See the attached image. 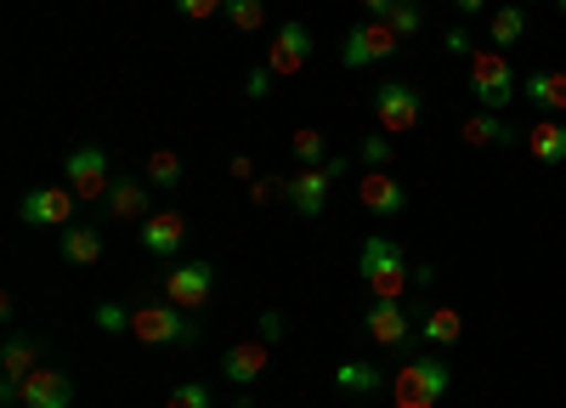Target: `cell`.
<instances>
[{
    "label": "cell",
    "instance_id": "1",
    "mask_svg": "<svg viewBox=\"0 0 566 408\" xmlns=\"http://www.w3.org/2000/svg\"><path fill=\"white\" fill-rule=\"evenodd\" d=\"M357 279L368 284L374 301H402L408 284H413V266H408V255H402L397 239L368 233V239H363V255H357Z\"/></svg>",
    "mask_w": 566,
    "mask_h": 408
},
{
    "label": "cell",
    "instance_id": "2",
    "mask_svg": "<svg viewBox=\"0 0 566 408\" xmlns=\"http://www.w3.org/2000/svg\"><path fill=\"white\" fill-rule=\"evenodd\" d=\"M130 335L142 346H193L205 329H199V317L181 312L176 301H142V306H130Z\"/></svg>",
    "mask_w": 566,
    "mask_h": 408
},
{
    "label": "cell",
    "instance_id": "3",
    "mask_svg": "<svg viewBox=\"0 0 566 408\" xmlns=\"http://www.w3.org/2000/svg\"><path fill=\"white\" fill-rule=\"evenodd\" d=\"M448 386H453V375H448L442 352H419V357H408L397 369L391 397H397V408H437L448 397Z\"/></svg>",
    "mask_w": 566,
    "mask_h": 408
},
{
    "label": "cell",
    "instance_id": "4",
    "mask_svg": "<svg viewBox=\"0 0 566 408\" xmlns=\"http://www.w3.org/2000/svg\"><path fill=\"white\" fill-rule=\"evenodd\" d=\"M515 91H522V80H515L510 57L493 52V45H482V52L470 57V97H476V108L504 114V108L515 103Z\"/></svg>",
    "mask_w": 566,
    "mask_h": 408
},
{
    "label": "cell",
    "instance_id": "5",
    "mask_svg": "<svg viewBox=\"0 0 566 408\" xmlns=\"http://www.w3.org/2000/svg\"><path fill=\"white\" fill-rule=\"evenodd\" d=\"M63 181L80 193V205H97V199H108V188H114V165H108V154H103L97 143H80V148L63 159Z\"/></svg>",
    "mask_w": 566,
    "mask_h": 408
},
{
    "label": "cell",
    "instance_id": "6",
    "mask_svg": "<svg viewBox=\"0 0 566 408\" xmlns=\"http://www.w3.org/2000/svg\"><path fill=\"white\" fill-rule=\"evenodd\" d=\"M424 103H419V91L408 80H380L374 85V125H380L386 136H408L419 125Z\"/></svg>",
    "mask_w": 566,
    "mask_h": 408
},
{
    "label": "cell",
    "instance_id": "7",
    "mask_svg": "<svg viewBox=\"0 0 566 408\" xmlns=\"http://www.w3.org/2000/svg\"><path fill=\"white\" fill-rule=\"evenodd\" d=\"M216 295V266L199 261V255H187V261H170L165 272V301H176L181 312H205Z\"/></svg>",
    "mask_w": 566,
    "mask_h": 408
},
{
    "label": "cell",
    "instance_id": "8",
    "mask_svg": "<svg viewBox=\"0 0 566 408\" xmlns=\"http://www.w3.org/2000/svg\"><path fill=\"white\" fill-rule=\"evenodd\" d=\"M397 45H402V34H397L386 18H368V23H357V29L346 34L340 63H346V69H374V63L397 57Z\"/></svg>",
    "mask_w": 566,
    "mask_h": 408
},
{
    "label": "cell",
    "instance_id": "9",
    "mask_svg": "<svg viewBox=\"0 0 566 408\" xmlns=\"http://www.w3.org/2000/svg\"><path fill=\"white\" fill-rule=\"evenodd\" d=\"M74 210H80V193L69 181H57V188H29L18 205V221L23 227H74Z\"/></svg>",
    "mask_w": 566,
    "mask_h": 408
},
{
    "label": "cell",
    "instance_id": "10",
    "mask_svg": "<svg viewBox=\"0 0 566 408\" xmlns=\"http://www.w3.org/2000/svg\"><path fill=\"white\" fill-rule=\"evenodd\" d=\"M40 341L34 335H12L0 346V402H23V380L40 369Z\"/></svg>",
    "mask_w": 566,
    "mask_h": 408
},
{
    "label": "cell",
    "instance_id": "11",
    "mask_svg": "<svg viewBox=\"0 0 566 408\" xmlns=\"http://www.w3.org/2000/svg\"><path fill=\"white\" fill-rule=\"evenodd\" d=\"M363 335H368L374 346L397 352V346L413 341V317L402 312V301H368V312H363Z\"/></svg>",
    "mask_w": 566,
    "mask_h": 408
},
{
    "label": "cell",
    "instance_id": "12",
    "mask_svg": "<svg viewBox=\"0 0 566 408\" xmlns=\"http://www.w3.org/2000/svg\"><path fill=\"white\" fill-rule=\"evenodd\" d=\"M306 57H312V29H306V23H277L272 52H266V69H272L277 80H290V74L306 69Z\"/></svg>",
    "mask_w": 566,
    "mask_h": 408
},
{
    "label": "cell",
    "instance_id": "13",
    "mask_svg": "<svg viewBox=\"0 0 566 408\" xmlns=\"http://www.w3.org/2000/svg\"><path fill=\"white\" fill-rule=\"evenodd\" d=\"M357 199H363L368 216H402V210H408V188H402L391 170H363Z\"/></svg>",
    "mask_w": 566,
    "mask_h": 408
},
{
    "label": "cell",
    "instance_id": "14",
    "mask_svg": "<svg viewBox=\"0 0 566 408\" xmlns=\"http://www.w3.org/2000/svg\"><path fill=\"white\" fill-rule=\"evenodd\" d=\"M74 402V380L57 363H40V369L23 380V408H69Z\"/></svg>",
    "mask_w": 566,
    "mask_h": 408
},
{
    "label": "cell",
    "instance_id": "15",
    "mask_svg": "<svg viewBox=\"0 0 566 408\" xmlns=\"http://www.w3.org/2000/svg\"><path fill=\"white\" fill-rule=\"evenodd\" d=\"M328 188H335V176H328L323 165H301V170L290 176V205H295L306 221H317V216L328 210Z\"/></svg>",
    "mask_w": 566,
    "mask_h": 408
},
{
    "label": "cell",
    "instance_id": "16",
    "mask_svg": "<svg viewBox=\"0 0 566 408\" xmlns=\"http://www.w3.org/2000/svg\"><path fill=\"white\" fill-rule=\"evenodd\" d=\"M142 250L148 255H176V250H187V216L181 210H154L148 221H142Z\"/></svg>",
    "mask_w": 566,
    "mask_h": 408
},
{
    "label": "cell",
    "instance_id": "17",
    "mask_svg": "<svg viewBox=\"0 0 566 408\" xmlns=\"http://www.w3.org/2000/svg\"><path fill=\"white\" fill-rule=\"evenodd\" d=\"M103 216H108V221H148V216H154V193L142 188L136 176H114V188H108V199H103Z\"/></svg>",
    "mask_w": 566,
    "mask_h": 408
},
{
    "label": "cell",
    "instance_id": "18",
    "mask_svg": "<svg viewBox=\"0 0 566 408\" xmlns=\"http://www.w3.org/2000/svg\"><path fill=\"white\" fill-rule=\"evenodd\" d=\"M266 363H272V346H266V341H239V346H227L221 375H227L232 386H255V380L266 375Z\"/></svg>",
    "mask_w": 566,
    "mask_h": 408
},
{
    "label": "cell",
    "instance_id": "19",
    "mask_svg": "<svg viewBox=\"0 0 566 408\" xmlns=\"http://www.w3.org/2000/svg\"><path fill=\"white\" fill-rule=\"evenodd\" d=\"M419 341L431 346V352L459 346V341H464V317H459L453 306H424V312H419Z\"/></svg>",
    "mask_w": 566,
    "mask_h": 408
},
{
    "label": "cell",
    "instance_id": "20",
    "mask_svg": "<svg viewBox=\"0 0 566 408\" xmlns=\"http://www.w3.org/2000/svg\"><path fill=\"white\" fill-rule=\"evenodd\" d=\"M522 91H527V103H533V108H544V114H566V69H533V74L522 80Z\"/></svg>",
    "mask_w": 566,
    "mask_h": 408
},
{
    "label": "cell",
    "instance_id": "21",
    "mask_svg": "<svg viewBox=\"0 0 566 408\" xmlns=\"http://www.w3.org/2000/svg\"><path fill=\"white\" fill-rule=\"evenodd\" d=\"M527 148L538 165H566V119L560 114H544L533 130H527Z\"/></svg>",
    "mask_w": 566,
    "mask_h": 408
},
{
    "label": "cell",
    "instance_id": "22",
    "mask_svg": "<svg viewBox=\"0 0 566 408\" xmlns=\"http://www.w3.org/2000/svg\"><path fill=\"white\" fill-rule=\"evenodd\" d=\"M63 261L69 266H97L103 261V233H97V227H63Z\"/></svg>",
    "mask_w": 566,
    "mask_h": 408
},
{
    "label": "cell",
    "instance_id": "23",
    "mask_svg": "<svg viewBox=\"0 0 566 408\" xmlns=\"http://www.w3.org/2000/svg\"><path fill=\"white\" fill-rule=\"evenodd\" d=\"M527 34V7L515 0V7H499L493 18H488V40H493V52H510L515 40Z\"/></svg>",
    "mask_w": 566,
    "mask_h": 408
},
{
    "label": "cell",
    "instance_id": "24",
    "mask_svg": "<svg viewBox=\"0 0 566 408\" xmlns=\"http://www.w3.org/2000/svg\"><path fill=\"white\" fill-rule=\"evenodd\" d=\"M459 136H464L470 148H488V143H515V130H510L499 114H488V108H482V114H470V119L459 125Z\"/></svg>",
    "mask_w": 566,
    "mask_h": 408
},
{
    "label": "cell",
    "instance_id": "25",
    "mask_svg": "<svg viewBox=\"0 0 566 408\" xmlns=\"http://www.w3.org/2000/svg\"><path fill=\"white\" fill-rule=\"evenodd\" d=\"M335 380H340V391H352V397H374L380 386H391L380 369H374V363H340Z\"/></svg>",
    "mask_w": 566,
    "mask_h": 408
},
{
    "label": "cell",
    "instance_id": "26",
    "mask_svg": "<svg viewBox=\"0 0 566 408\" xmlns=\"http://www.w3.org/2000/svg\"><path fill=\"white\" fill-rule=\"evenodd\" d=\"M227 29H239V34H255L266 23V0H227Z\"/></svg>",
    "mask_w": 566,
    "mask_h": 408
},
{
    "label": "cell",
    "instance_id": "27",
    "mask_svg": "<svg viewBox=\"0 0 566 408\" xmlns=\"http://www.w3.org/2000/svg\"><path fill=\"white\" fill-rule=\"evenodd\" d=\"M181 154H170V148H159V154H148V181H154V188H181Z\"/></svg>",
    "mask_w": 566,
    "mask_h": 408
},
{
    "label": "cell",
    "instance_id": "28",
    "mask_svg": "<svg viewBox=\"0 0 566 408\" xmlns=\"http://www.w3.org/2000/svg\"><path fill=\"white\" fill-rule=\"evenodd\" d=\"M165 408H216V391L205 380H181V386H170Z\"/></svg>",
    "mask_w": 566,
    "mask_h": 408
},
{
    "label": "cell",
    "instance_id": "29",
    "mask_svg": "<svg viewBox=\"0 0 566 408\" xmlns=\"http://www.w3.org/2000/svg\"><path fill=\"white\" fill-rule=\"evenodd\" d=\"M290 148H295V159H301V165H323V159H328L323 130H312V125H301V130L290 136Z\"/></svg>",
    "mask_w": 566,
    "mask_h": 408
},
{
    "label": "cell",
    "instance_id": "30",
    "mask_svg": "<svg viewBox=\"0 0 566 408\" xmlns=\"http://www.w3.org/2000/svg\"><path fill=\"white\" fill-rule=\"evenodd\" d=\"M386 23L408 40V34H419V29H424V7H419V0H397V7L386 12Z\"/></svg>",
    "mask_w": 566,
    "mask_h": 408
},
{
    "label": "cell",
    "instance_id": "31",
    "mask_svg": "<svg viewBox=\"0 0 566 408\" xmlns=\"http://www.w3.org/2000/svg\"><path fill=\"white\" fill-rule=\"evenodd\" d=\"M357 154H363V165H368V170H391V136H386V130L363 136V148H357Z\"/></svg>",
    "mask_w": 566,
    "mask_h": 408
},
{
    "label": "cell",
    "instance_id": "32",
    "mask_svg": "<svg viewBox=\"0 0 566 408\" xmlns=\"http://www.w3.org/2000/svg\"><path fill=\"white\" fill-rule=\"evenodd\" d=\"M91 324L108 329V335H119V329H130V312H125V306H114V301H97V312H91Z\"/></svg>",
    "mask_w": 566,
    "mask_h": 408
},
{
    "label": "cell",
    "instance_id": "33",
    "mask_svg": "<svg viewBox=\"0 0 566 408\" xmlns=\"http://www.w3.org/2000/svg\"><path fill=\"white\" fill-rule=\"evenodd\" d=\"M272 199H290V181H272V176H255V181H250V205H261V210H266Z\"/></svg>",
    "mask_w": 566,
    "mask_h": 408
},
{
    "label": "cell",
    "instance_id": "34",
    "mask_svg": "<svg viewBox=\"0 0 566 408\" xmlns=\"http://www.w3.org/2000/svg\"><path fill=\"white\" fill-rule=\"evenodd\" d=\"M170 7H176L181 18L205 23V18H221V12H227V0H170Z\"/></svg>",
    "mask_w": 566,
    "mask_h": 408
},
{
    "label": "cell",
    "instance_id": "35",
    "mask_svg": "<svg viewBox=\"0 0 566 408\" xmlns=\"http://www.w3.org/2000/svg\"><path fill=\"white\" fill-rule=\"evenodd\" d=\"M272 85H277V74H272V69H255V74L244 80V91H250V97H272Z\"/></svg>",
    "mask_w": 566,
    "mask_h": 408
},
{
    "label": "cell",
    "instance_id": "36",
    "mask_svg": "<svg viewBox=\"0 0 566 408\" xmlns=\"http://www.w3.org/2000/svg\"><path fill=\"white\" fill-rule=\"evenodd\" d=\"M442 45H448L453 57H476V45H470V34H464V29H448V40H442Z\"/></svg>",
    "mask_w": 566,
    "mask_h": 408
},
{
    "label": "cell",
    "instance_id": "37",
    "mask_svg": "<svg viewBox=\"0 0 566 408\" xmlns=\"http://www.w3.org/2000/svg\"><path fill=\"white\" fill-rule=\"evenodd\" d=\"M227 170L239 176V181H255V159H250V154H232V159H227Z\"/></svg>",
    "mask_w": 566,
    "mask_h": 408
},
{
    "label": "cell",
    "instance_id": "38",
    "mask_svg": "<svg viewBox=\"0 0 566 408\" xmlns=\"http://www.w3.org/2000/svg\"><path fill=\"white\" fill-rule=\"evenodd\" d=\"M357 7H363V18H386L397 0H357Z\"/></svg>",
    "mask_w": 566,
    "mask_h": 408
},
{
    "label": "cell",
    "instance_id": "39",
    "mask_svg": "<svg viewBox=\"0 0 566 408\" xmlns=\"http://www.w3.org/2000/svg\"><path fill=\"white\" fill-rule=\"evenodd\" d=\"M453 12H464V18H476V12H488V0H453Z\"/></svg>",
    "mask_w": 566,
    "mask_h": 408
},
{
    "label": "cell",
    "instance_id": "40",
    "mask_svg": "<svg viewBox=\"0 0 566 408\" xmlns=\"http://www.w3.org/2000/svg\"><path fill=\"white\" fill-rule=\"evenodd\" d=\"M522 7H544V0H522Z\"/></svg>",
    "mask_w": 566,
    "mask_h": 408
},
{
    "label": "cell",
    "instance_id": "41",
    "mask_svg": "<svg viewBox=\"0 0 566 408\" xmlns=\"http://www.w3.org/2000/svg\"><path fill=\"white\" fill-rule=\"evenodd\" d=\"M555 7H560V18H566V0H555Z\"/></svg>",
    "mask_w": 566,
    "mask_h": 408
}]
</instances>
